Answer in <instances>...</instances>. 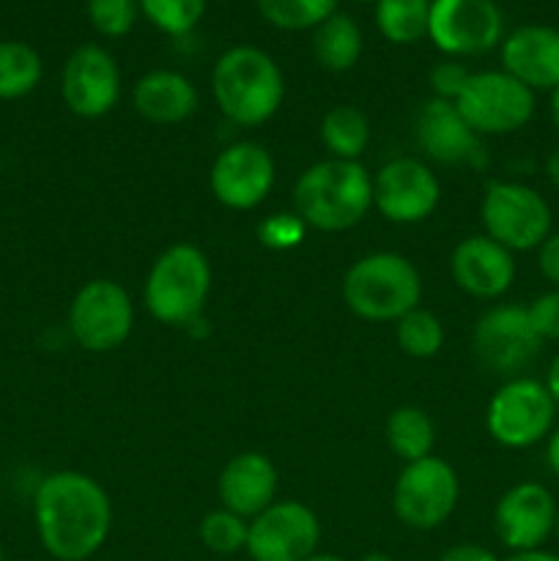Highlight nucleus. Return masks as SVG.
<instances>
[{
	"mask_svg": "<svg viewBox=\"0 0 559 561\" xmlns=\"http://www.w3.org/2000/svg\"><path fill=\"white\" fill-rule=\"evenodd\" d=\"M44 77V60L36 47L16 38L0 42V102H16L38 88Z\"/></svg>",
	"mask_w": 559,
	"mask_h": 561,
	"instance_id": "a878e982",
	"label": "nucleus"
},
{
	"mask_svg": "<svg viewBox=\"0 0 559 561\" xmlns=\"http://www.w3.org/2000/svg\"><path fill=\"white\" fill-rule=\"evenodd\" d=\"M340 0H255L263 20L277 31H316L338 11Z\"/></svg>",
	"mask_w": 559,
	"mask_h": 561,
	"instance_id": "cd10ccee",
	"label": "nucleus"
},
{
	"mask_svg": "<svg viewBox=\"0 0 559 561\" xmlns=\"http://www.w3.org/2000/svg\"><path fill=\"white\" fill-rule=\"evenodd\" d=\"M140 14L164 36H186L201 25L208 0H137Z\"/></svg>",
	"mask_w": 559,
	"mask_h": 561,
	"instance_id": "c756f323",
	"label": "nucleus"
},
{
	"mask_svg": "<svg viewBox=\"0 0 559 561\" xmlns=\"http://www.w3.org/2000/svg\"><path fill=\"white\" fill-rule=\"evenodd\" d=\"M362 53H365V36L360 22L343 11H334L312 31V58L321 69L343 75L360 64Z\"/></svg>",
	"mask_w": 559,
	"mask_h": 561,
	"instance_id": "5701e85b",
	"label": "nucleus"
},
{
	"mask_svg": "<svg viewBox=\"0 0 559 561\" xmlns=\"http://www.w3.org/2000/svg\"><path fill=\"white\" fill-rule=\"evenodd\" d=\"M373 208V175L362 162L321 159L294 184V211L310 230L343 233Z\"/></svg>",
	"mask_w": 559,
	"mask_h": 561,
	"instance_id": "7ed1b4c3",
	"label": "nucleus"
},
{
	"mask_svg": "<svg viewBox=\"0 0 559 561\" xmlns=\"http://www.w3.org/2000/svg\"><path fill=\"white\" fill-rule=\"evenodd\" d=\"M307 561H345V559L334 557V553H316V557H310Z\"/></svg>",
	"mask_w": 559,
	"mask_h": 561,
	"instance_id": "c03bdc74",
	"label": "nucleus"
},
{
	"mask_svg": "<svg viewBox=\"0 0 559 561\" xmlns=\"http://www.w3.org/2000/svg\"><path fill=\"white\" fill-rule=\"evenodd\" d=\"M482 228L488 239L510 252L540 250L554 233V214L546 197L521 181H491L480 203Z\"/></svg>",
	"mask_w": 559,
	"mask_h": 561,
	"instance_id": "0eeeda50",
	"label": "nucleus"
},
{
	"mask_svg": "<svg viewBox=\"0 0 559 561\" xmlns=\"http://www.w3.org/2000/svg\"><path fill=\"white\" fill-rule=\"evenodd\" d=\"M343 301L356 318L370 323H395L417 310L422 299V277L400 252H367L343 274Z\"/></svg>",
	"mask_w": 559,
	"mask_h": 561,
	"instance_id": "39448f33",
	"label": "nucleus"
},
{
	"mask_svg": "<svg viewBox=\"0 0 559 561\" xmlns=\"http://www.w3.org/2000/svg\"><path fill=\"white\" fill-rule=\"evenodd\" d=\"M321 520L307 504L280 499L250 520L247 557L252 561H307L318 553Z\"/></svg>",
	"mask_w": 559,
	"mask_h": 561,
	"instance_id": "ddd939ff",
	"label": "nucleus"
},
{
	"mask_svg": "<svg viewBox=\"0 0 559 561\" xmlns=\"http://www.w3.org/2000/svg\"><path fill=\"white\" fill-rule=\"evenodd\" d=\"M546 466L559 480V427H554L551 436L546 438Z\"/></svg>",
	"mask_w": 559,
	"mask_h": 561,
	"instance_id": "4c0bfd02",
	"label": "nucleus"
},
{
	"mask_svg": "<svg viewBox=\"0 0 559 561\" xmlns=\"http://www.w3.org/2000/svg\"><path fill=\"white\" fill-rule=\"evenodd\" d=\"M277 164L274 157L252 140L225 146L208 170V186L219 206L230 211H252L274 190Z\"/></svg>",
	"mask_w": 559,
	"mask_h": 561,
	"instance_id": "2eb2a0df",
	"label": "nucleus"
},
{
	"mask_svg": "<svg viewBox=\"0 0 559 561\" xmlns=\"http://www.w3.org/2000/svg\"><path fill=\"white\" fill-rule=\"evenodd\" d=\"M537 268H540L543 279L551 283V288H559V230L548 236L537 250Z\"/></svg>",
	"mask_w": 559,
	"mask_h": 561,
	"instance_id": "c9c22d12",
	"label": "nucleus"
},
{
	"mask_svg": "<svg viewBox=\"0 0 559 561\" xmlns=\"http://www.w3.org/2000/svg\"><path fill=\"white\" fill-rule=\"evenodd\" d=\"M360 561H395L389 553H381V551H373V553H365Z\"/></svg>",
	"mask_w": 559,
	"mask_h": 561,
	"instance_id": "37998d69",
	"label": "nucleus"
},
{
	"mask_svg": "<svg viewBox=\"0 0 559 561\" xmlns=\"http://www.w3.org/2000/svg\"><path fill=\"white\" fill-rule=\"evenodd\" d=\"M442 184L431 164L414 157H395L373 175V208L387 222L417 225L433 217Z\"/></svg>",
	"mask_w": 559,
	"mask_h": 561,
	"instance_id": "4468645a",
	"label": "nucleus"
},
{
	"mask_svg": "<svg viewBox=\"0 0 559 561\" xmlns=\"http://www.w3.org/2000/svg\"><path fill=\"white\" fill-rule=\"evenodd\" d=\"M351 3H373V5H376L378 0H351Z\"/></svg>",
	"mask_w": 559,
	"mask_h": 561,
	"instance_id": "a18cd8bd",
	"label": "nucleus"
},
{
	"mask_svg": "<svg viewBox=\"0 0 559 561\" xmlns=\"http://www.w3.org/2000/svg\"><path fill=\"white\" fill-rule=\"evenodd\" d=\"M387 444L403 463L431 458L436 447V425L420 405H398L387 416Z\"/></svg>",
	"mask_w": 559,
	"mask_h": 561,
	"instance_id": "393cba45",
	"label": "nucleus"
},
{
	"mask_svg": "<svg viewBox=\"0 0 559 561\" xmlns=\"http://www.w3.org/2000/svg\"><path fill=\"white\" fill-rule=\"evenodd\" d=\"M557 403L546 381L529 376L507 378L486 409L488 436L504 449H529L546 442L557 422Z\"/></svg>",
	"mask_w": 559,
	"mask_h": 561,
	"instance_id": "423d86ee",
	"label": "nucleus"
},
{
	"mask_svg": "<svg viewBox=\"0 0 559 561\" xmlns=\"http://www.w3.org/2000/svg\"><path fill=\"white\" fill-rule=\"evenodd\" d=\"M543 340L532 329L526 307L497 305L477 318L471 329V351L493 376L515 378L540 354Z\"/></svg>",
	"mask_w": 559,
	"mask_h": 561,
	"instance_id": "f8f14e48",
	"label": "nucleus"
},
{
	"mask_svg": "<svg viewBox=\"0 0 559 561\" xmlns=\"http://www.w3.org/2000/svg\"><path fill=\"white\" fill-rule=\"evenodd\" d=\"M395 343L411 359H433L444 348V327L438 316L417 307L395 321Z\"/></svg>",
	"mask_w": 559,
	"mask_h": 561,
	"instance_id": "c85d7f7f",
	"label": "nucleus"
},
{
	"mask_svg": "<svg viewBox=\"0 0 559 561\" xmlns=\"http://www.w3.org/2000/svg\"><path fill=\"white\" fill-rule=\"evenodd\" d=\"M212 93L219 113L241 129L263 126L285 99V77L277 60L255 44H233L212 69Z\"/></svg>",
	"mask_w": 559,
	"mask_h": 561,
	"instance_id": "f03ea898",
	"label": "nucleus"
},
{
	"mask_svg": "<svg viewBox=\"0 0 559 561\" xmlns=\"http://www.w3.org/2000/svg\"><path fill=\"white\" fill-rule=\"evenodd\" d=\"M197 102V88L175 69H151L132 85V107L148 124H181L195 115Z\"/></svg>",
	"mask_w": 559,
	"mask_h": 561,
	"instance_id": "4be33fe9",
	"label": "nucleus"
},
{
	"mask_svg": "<svg viewBox=\"0 0 559 561\" xmlns=\"http://www.w3.org/2000/svg\"><path fill=\"white\" fill-rule=\"evenodd\" d=\"M0 561H5V551H3V542H0Z\"/></svg>",
	"mask_w": 559,
	"mask_h": 561,
	"instance_id": "de8ad7c7",
	"label": "nucleus"
},
{
	"mask_svg": "<svg viewBox=\"0 0 559 561\" xmlns=\"http://www.w3.org/2000/svg\"><path fill=\"white\" fill-rule=\"evenodd\" d=\"M431 0H378L376 27L389 44L409 47L427 38Z\"/></svg>",
	"mask_w": 559,
	"mask_h": 561,
	"instance_id": "bb28decb",
	"label": "nucleus"
},
{
	"mask_svg": "<svg viewBox=\"0 0 559 561\" xmlns=\"http://www.w3.org/2000/svg\"><path fill=\"white\" fill-rule=\"evenodd\" d=\"M247 531H250V520L239 518L230 510L219 507L203 515L197 535L206 551L217 553V557H233V553L247 548Z\"/></svg>",
	"mask_w": 559,
	"mask_h": 561,
	"instance_id": "7c9ffc66",
	"label": "nucleus"
},
{
	"mask_svg": "<svg viewBox=\"0 0 559 561\" xmlns=\"http://www.w3.org/2000/svg\"><path fill=\"white\" fill-rule=\"evenodd\" d=\"M118 60L102 44H80L60 71V99L77 118H104L121 102Z\"/></svg>",
	"mask_w": 559,
	"mask_h": 561,
	"instance_id": "dca6fc26",
	"label": "nucleus"
},
{
	"mask_svg": "<svg viewBox=\"0 0 559 561\" xmlns=\"http://www.w3.org/2000/svg\"><path fill=\"white\" fill-rule=\"evenodd\" d=\"M214 272L206 252L190 241L170 244L157 255L142 285V305L164 327H190L206 312Z\"/></svg>",
	"mask_w": 559,
	"mask_h": 561,
	"instance_id": "20e7f679",
	"label": "nucleus"
},
{
	"mask_svg": "<svg viewBox=\"0 0 559 561\" xmlns=\"http://www.w3.org/2000/svg\"><path fill=\"white\" fill-rule=\"evenodd\" d=\"M307 230L310 228L301 222V217L296 211L272 214V217H266L258 225V241L274 252H288L305 241Z\"/></svg>",
	"mask_w": 559,
	"mask_h": 561,
	"instance_id": "473e14b6",
	"label": "nucleus"
},
{
	"mask_svg": "<svg viewBox=\"0 0 559 561\" xmlns=\"http://www.w3.org/2000/svg\"><path fill=\"white\" fill-rule=\"evenodd\" d=\"M499 60L502 71L529 91L551 93L559 85V27L540 22L513 27L499 44Z\"/></svg>",
	"mask_w": 559,
	"mask_h": 561,
	"instance_id": "aec40b11",
	"label": "nucleus"
},
{
	"mask_svg": "<svg viewBox=\"0 0 559 561\" xmlns=\"http://www.w3.org/2000/svg\"><path fill=\"white\" fill-rule=\"evenodd\" d=\"M546 387H548V392H551L554 403H557V409H559V354L554 356V362H551V365H548Z\"/></svg>",
	"mask_w": 559,
	"mask_h": 561,
	"instance_id": "ea45409f",
	"label": "nucleus"
},
{
	"mask_svg": "<svg viewBox=\"0 0 559 561\" xmlns=\"http://www.w3.org/2000/svg\"><path fill=\"white\" fill-rule=\"evenodd\" d=\"M460 499V482L447 460L422 458L406 463L392 488V513L414 531H433L447 524Z\"/></svg>",
	"mask_w": 559,
	"mask_h": 561,
	"instance_id": "1a4fd4ad",
	"label": "nucleus"
},
{
	"mask_svg": "<svg viewBox=\"0 0 559 561\" xmlns=\"http://www.w3.org/2000/svg\"><path fill=\"white\" fill-rule=\"evenodd\" d=\"M551 124L559 135V85L551 91Z\"/></svg>",
	"mask_w": 559,
	"mask_h": 561,
	"instance_id": "79ce46f5",
	"label": "nucleus"
},
{
	"mask_svg": "<svg viewBox=\"0 0 559 561\" xmlns=\"http://www.w3.org/2000/svg\"><path fill=\"white\" fill-rule=\"evenodd\" d=\"M135 329V305L115 279L99 277L82 285L69 305V332L80 348L110 354L129 340Z\"/></svg>",
	"mask_w": 559,
	"mask_h": 561,
	"instance_id": "9d476101",
	"label": "nucleus"
},
{
	"mask_svg": "<svg viewBox=\"0 0 559 561\" xmlns=\"http://www.w3.org/2000/svg\"><path fill=\"white\" fill-rule=\"evenodd\" d=\"M33 524L44 551L58 561H88L107 542L113 502L82 471H53L33 493Z\"/></svg>",
	"mask_w": 559,
	"mask_h": 561,
	"instance_id": "f257e3e1",
	"label": "nucleus"
},
{
	"mask_svg": "<svg viewBox=\"0 0 559 561\" xmlns=\"http://www.w3.org/2000/svg\"><path fill=\"white\" fill-rule=\"evenodd\" d=\"M535 91L502 69L471 71L455 107L480 137L513 135L535 115Z\"/></svg>",
	"mask_w": 559,
	"mask_h": 561,
	"instance_id": "6e6552de",
	"label": "nucleus"
},
{
	"mask_svg": "<svg viewBox=\"0 0 559 561\" xmlns=\"http://www.w3.org/2000/svg\"><path fill=\"white\" fill-rule=\"evenodd\" d=\"M554 535H557V540H559V513H557V526H554Z\"/></svg>",
	"mask_w": 559,
	"mask_h": 561,
	"instance_id": "49530a36",
	"label": "nucleus"
},
{
	"mask_svg": "<svg viewBox=\"0 0 559 561\" xmlns=\"http://www.w3.org/2000/svg\"><path fill=\"white\" fill-rule=\"evenodd\" d=\"M318 135L329 151V159L360 162L370 142V118L354 104H334L321 118Z\"/></svg>",
	"mask_w": 559,
	"mask_h": 561,
	"instance_id": "b1692460",
	"label": "nucleus"
},
{
	"mask_svg": "<svg viewBox=\"0 0 559 561\" xmlns=\"http://www.w3.org/2000/svg\"><path fill=\"white\" fill-rule=\"evenodd\" d=\"M449 274L466 296L480 301L502 299L515 283V257L486 233L466 236L449 255Z\"/></svg>",
	"mask_w": 559,
	"mask_h": 561,
	"instance_id": "6ab92c4d",
	"label": "nucleus"
},
{
	"mask_svg": "<svg viewBox=\"0 0 559 561\" xmlns=\"http://www.w3.org/2000/svg\"><path fill=\"white\" fill-rule=\"evenodd\" d=\"M504 561H559V553H551V551H543V548H537V551L510 553V557Z\"/></svg>",
	"mask_w": 559,
	"mask_h": 561,
	"instance_id": "58836bf2",
	"label": "nucleus"
},
{
	"mask_svg": "<svg viewBox=\"0 0 559 561\" xmlns=\"http://www.w3.org/2000/svg\"><path fill=\"white\" fill-rule=\"evenodd\" d=\"M438 561H499V557L491 548L477 546V542H458V546L447 548Z\"/></svg>",
	"mask_w": 559,
	"mask_h": 561,
	"instance_id": "e433bc0d",
	"label": "nucleus"
},
{
	"mask_svg": "<svg viewBox=\"0 0 559 561\" xmlns=\"http://www.w3.org/2000/svg\"><path fill=\"white\" fill-rule=\"evenodd\" d=\"M557 513V499L543 482H518L497 502L493 529L510 553L537 551L554 535Z\"/></svg>",
	"mask_w": 559,
	"mask_h": 561,
	"instance_id": "f3484780",
	"label": "nucleus"
},
{
	"mask_svg": "<svg viewBox=\"0 0 559 561\" xmlns=\"http://www.w3.org/2000/svg\"><path fill=\"white\" fill-rule=\"evenodd\" d=\"M546 175L554 190H559V146L546 157Z\"/></svg>",
	"mask_w": 559,
	"mask_h": 561,
	"instance_id": "a19ab883",
	"label": "nucleus"
},
{
	"mask_svg": "<svg viewBox=\"0 0 559 561\" xmlns=\"http://www.w3.org/2000/svg\"><path fill=\"white\" fill-rule=\"evenodd\" d=\"M526 316L543 343H559V288L535 296L526 305Z\"/></svg>",
	"mask_w": 559,
	"mask_h": 561,
	"instance_id": "72a5a7b5",
	"label": "nucleus"
},
{
	"mask_svg": "<svg viewBox=\"0 0 559 561\" xmlns=\"http://www.w3.org/2000/svg\"><path fill=\"white\" fill-rule=\"evenodd\" d=\"M427 38L447 58H477L502 44L504 14L497 0H431Z\"/></svg>",
	"mask_w": 559,
	"mask_h": 561,
	"instance_id": "9b49d317",
	"label": "nucleus"
},
{
	"mask_svg": "<svg viewBox=\"0 0 559 561\" xmlns=\"http://www.w3.org/2000/svg\"><path fill=\"white\" fill-rule=\"evenodd\" d=\"M280 474L263 453H239L223 466L217 480L219 504L239 518L252 520L277 502Z\"/></svg>",
	"mask_w": 559,
	"mask_h": 561,
	"instance_id": "412c9836",
	"label": "nucleus"
},
{
	"mask_svg": "<svg viewBox=\"0 0 559 561\" xmlns=\"http://www.w3.org/2000/svg\"><path fill=\"white\" fill-rule=\"evenodd\" d=\"M417 146L425 159L436 164H477L486 162L482 137L466 124L455 102L431 96L417 113Z\"/></svg>",
	"mask_w": 559,
	"mask_h": 561,
	"instance_id": "a211bd4d",
	"label": "nucleus"
},
{
	"mask_svg": "<svg viewBox=\"0 0 559 561\" xmlns=\"http://www.w3.org/2000/svg\"><path fill=\"white\" fill-rule=\"evenodd\" d=\"M140 16L137 0H88V22L104 38L129 36Z\"/></svg>",
	"mask_w": 559,
	"mask_h": 561,
	"instance_id": "2f4dec72",
	"label": "nucleus"
},
{
	"mask_svg": "<svg viewBox=\"0 0 559 561\" xmlns=\"http://www.w3.org/2000/svg\"><path fill=\"white\" fill-rule=\"evenodd\" d=\"M469 77L471 71L460 60L447 58L433 66L431 75H427V82H431L433 96L444 99V102H455L460 96V91L466 88V82H469Z\"/></svg>",
	"mask_w": 559,
	"mask_h": 561,
	"instance_id": "f704fd0d",
	"label": "nucleus"
}]
</instances>
